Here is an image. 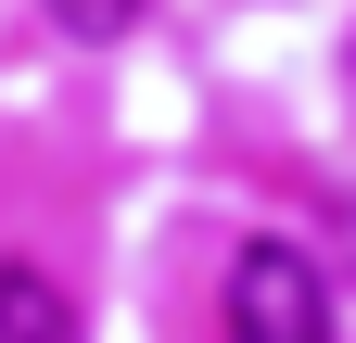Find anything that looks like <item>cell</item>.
<instances>
[{
	"mask_svg": "<svg viewBox=\"0 0 356 343\" xmlns=\"http://www.w3.org/2000/svg\"><path fill=\"white\" fill-rule=\"evenodd\" d=\"M229 343H331V280L305 242H242L229 254Z\"/></svg>",
	"mask_w": 356,
	"mask_h": 343,
	"instance_id": "1",
	"label": "cell"
},
{
	"mask_svg": "<svg viewBox=\"0 0 356 343\" xmlns=\"http://www.w3.org/2000/svg\"><path fill=\"white\" fill-rule=\"evenodd\" d=\"M0 343H89L76 306H64V280L26 267V254H0Z\"/></svg>",
	"mask_w": 356,
	"mask_h": 343,
	"instance_id": "2",
	"label": "cell"
},
{
	"mask_svg": "<svg viewBox=\"0 0 356 343\" xmlns=\"http://www.w3.org/2000/svg\"><path fill=\"white\" fill-rule=\"evenodd\" d=\"M51 26H64V38H127L140 0H51Z\"/></svg>",
	"mask_w": 356,
	"mask_h": 343,
	"instance_id": "3",
	"label": "cell"
}]
</instances>
